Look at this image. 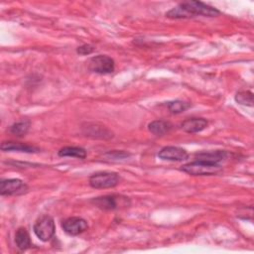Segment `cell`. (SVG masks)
Here are the masks:
<instances>
[{
	"instance_id": "cell-20",
	"label": "cell",
	"mask_w": 254,
	"mask_h": 254,
	"mask_svg": "<svg viewBox=\"0 0 254 254\" xmlns=\"http://www.w3.org/2000/svg\"><path fill=\"white\" fill-rule=\"evenodd\" d=\"M93 51H94L93 46L88 45V44H84V45L78 47L77 50H76V52H77L79 55H83V56H84V55H89V54H91Z\"/></svg>"
},
{
	"instance_id": "cell-16",
	"label": "cell",
	"mask_w": 254,
	"mask_h": 254,
	"mask_svg": "<svg viewBox=\"0 0 254 254\" xmlns=\"http://www.w3.org/2000/svg\"><path fill=\"white\" fill-rule=\"evenodd\" d=\"M58 154L60 157H73L78 159H84L86 157V151L80 147H64Z\"/></svg>"
},
{
	"instance_id": "cell-17",
	"label": "cell",
	"mask_w": 254,
	"mask_h": 254,
	"mask_svg": "<svg viewBox=\"0 0 254 254\" xmlns=\"http://www.w3.org/2000/svg\"><path fill=\"white\" fill-rule=\"evenodd\" d=\"M29 128H30V122L28 120H23L13 124L10 127V132L16 136L21 137L27 134V132L29 131Z\"/></svg>"
},
{
	"instance_id": "cell-1",
	"label": "cell",
	"mask_w": 254,
	"mask_h": 254,
	"mask_svg": "<svg viewBox=\"0 0 254 254\" xmlns=\"http://www.w3.org/2000/svg\"><path fill=\"white\" fill-rule=\"evenodd\" d=\"M220 12L209 5H206L199 1H188L179 4L177 7L171 9L166 13V16L171 19H185L192 18L195 16L214 17Z\"/></svg>"
},
{
	"instance_id": "cell-4",
	"label": "cell",
	"mask_w": 254,
	"mask_h": 254,
	"mask_svg": "<svg viewBox=\"0 0 254 254\" xmlns=\"http://www.w3.org/2000/svg\"><path fill=\"white\" fill-rule=\"evenodd\" d=\"M119 175L113 172H99L93 174L89 178V185L93 189L114 188L119 184Z\"/></svg>"
},
{
	"instance_id": "cell-6",
	"label": "cell",
	"mask_w": 254,
	"mask_h": 254,
	"mask_svg": "<svg viewBox=\"0 0 254 254\" xmlns=\"http://www.w3.org/2000/svg\"><path fill=\"white\" fill-rule=\"evenodd\" d=\"M114 61L105 55H98L88 61V68L96 73L106 74L114 71Z\"/></svg>"
},
{
	"instance_id": "cell-7",
	"label": "cell",
	"mask_w": 254,
	"mask_h": 254,
	"mask_svg": "<svg viewBox=\"0 0 254 254\" xmlns=\"http://www.w3.org/2000/svg\"><path fill=\"white\" fill-rule=\"evenodd\" d=\"M28 187L19 179H9L3 180L0 183V193L2 195H12V194H22L26 192Z\"/></svg>"
},
{
	"instance_id": "cell-12",
	"label": "cell",
	"mask_w": 254,
	"mask_h": 254,
	"mask_svg": "<svg viewBox=\"0 0 254 254\" xmlns=\"http://www.w3.org/2000/svg\"><path fill=\"white\" fill-rule=\"evenodd\" d=\"M1 150L2 151H18V152H25V153H36L39 151V149L34 146L18 143V142H3L1 145Z\"/></svg>"
},
{
	"instance_id": "cell-19",
	"label": "cell",
	"mask_w": 254,
	"mask_h": 254,
	"mask_svg": "<svg viewBox=\"0 0 254 254\" xmlns=\"http://www.w3.org/2000/svg\"><path fill=\"white\" fill-rule=\"evenodd\" d=\"M190 104L185 101L181 100H175V101H170L168 102V108L172 113L178 114L186 111L188 108H190Z\"/></svg>"
},
{
	"instance_id": "cell-10",
	"label": "cell",
	"mask_w": 254,
	"mask_h": 254,
	"mask_svg": "<svg viewBox=\"0 0 254 254\" xmlns=\"http://www.w3.org/2000/svg\"><path fill=\"white\" fill-rule=\"evenodd\" d=\"M83 133L92 138L99 139H108L112 137V133L106 129L104 126H98L96 124H87L86 127H83Z\"/></svg>"
},
{
	"instance_id": "cell-2",
	"label": "cell",
	"mask_w": 254,
	"mask_h": 254,
	"mask_svg": "<svg viewBox=\"0 0 254 254\" xmlns=\"http://www.w3.org/2000/svg\"><path fill=\"white\" fill-rule=\"evenodd\" d=\"M181 170L191 176H212L219 173L221 167L216 163L195 160L184 165Z\"/></svg>"
},
{
	"instance_id": "cell-9",
	"label": "cell",
	"mask_w": 254,
	"mask_h": 254,
	"mask_svg": "<svg viewBox=\"0 0 254 254\" xmlns=\"http://www.w3.org/2000/svg\"><path fill=\"white\" fill-rule=\"evenodd\" d=\"M158 157L167 161H183L188 158V152L181 147L168 146L161 149Z\"/></svg>"
},
{
	"instance_id": "cell-11",
	"label": "cell",
	"mask_w": 254,
	"mask_h": 254,
	"mask_svg": "<svg viewBox=\"0 0 254 254\" xmlns=\"http://www.w3.org/2000/svg\"><path fill=\"white\" fill-rule=\"evenodd\" d=\"M207 121L204 118H190L182 123V129L188 133H197L205 129Z\"/></svg>"
},
{
	"instance_id": "cell-18",
	"label": "cell",
	"mask_w": 254,
	"mask_h": 254,
	"mask_svg": "<svg viewBox=\"0 0 254 254\" xmlns=\"http://www.w3.org/2000/svg\"><path fill=\"white\" fill-rule=\"evenodd\" d=\"M235 100L239 104L247 105V106H253V93L249 90L239 91L235 96Z\"/></svg>"
},
{
	"instance_id": "cell-14",
	"label": "cell",
	"mask_w": 254,
	"mask_h": 254,
	"mask_svg": "<svg viewBox=\"0 0 254 254\" xmlns=\"http://www.w3.org/2000/svg\"><path fill=\"white\" fill-rule=\"evenodd\" d=\"M173 125L170 122L164 120H155L148 125L149 131L157 136H162L165 135L166 133H169Z\"/></svg>"
},
{
	"instance_id": "cell-13",
	"label": "cell",
	"mask_w": 254,
	"mask_h": 254,
	"mask_svg": "<svg viewBox=\"0 0 254 254\" xmlns=\"http://www.w3.org/2000/svg\"><path fill=\"white\" fill-rule=\"evenodd\" d=\"M226 157V152L224 151H208L199 152L195 154V159L199 161H205L209 163H216L222 161Z\"/></svg>"
},
{
	"instance_id": "cell-3",
	"label": "cell",
	"mask_w": 254,
	"mask_h": 254,
	"mask_svg": "<svg viewBox=\"0 0 254 254\" xmlns=\"http://www.w3.org/2000/svg\"><path fill=\"white\" fill-rule=\"evenodd\" d=\"M92 203L103 210H114L121 207H126L130 204L128 197L120 194H107L92 199Z\"/></svg>"
},
{
	"instance_id": "cell-5",
	"label": "cell",
	"mask_w": 254,
	"mask_h": 254,
	"mask_svg": "<svg viewBox=\"0 0 254 254\" xmlns=\"http://www.w3.org/2000/svg\"><path fill=\"white\" fill-rule=\"evenodd\" d=\"M55 229L54 219L48 215L39 218L34 225V232L42 241H49L54 236Z\"/></svg>"
},
{
	"instance_id": "cell-15",
	"label": "cell",
	"mask_w": 254,
	"mask_h": 254,
	"mask_svg": "<svg viewBox=\"0 0 254 254\" xmlns=\"http://www.w3.org/2000/svg\"><path fill=\"white\" fill-rule=\"evenodd\" d=\"M15 243L20 250H26L31 245V240L26 228L20 227L15 233Z\"/></svg>"
},
{
	"instance_id": "cell-8",
	"label": "cell",
	"mask_w": 254,
	"mask_h": 254,
	"mask_svg": "<svg viewBox=\"0 0 254 254\" xmlns=\"http://www.w3.org/2000/svg\"><path fill=\"white\" fill-rule=\"evenodd\" d=\"M63 228L67 234L74 236L86 230L87 222L81 217L72 216L63 222Z\"/></svg>"
}]
</instances>
